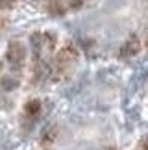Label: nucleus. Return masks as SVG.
I'll list each match as a JSON object with an SVG mask.
<instances>
[{"mask_svg":"<svg viewBox=\"0 0 148 150\" xmlns=\"http://www.w3.org/2000/svg\"><path fill=\"white\" fill-rule=\"evenodd\" d=\"M78 57H80L78 48L74 47L72 43H67L65 47H61V48L58 50V54H56V57H54V67H56V71H59V72L70 71V69L76 65Z\"/></svg>","mask_w":148,"mask_h":150,"instance_id":"1","label":"nucleus"},{"mask_svg":"<svg viewBox=\"0 0 148 150\" xmlns=\"http://www.w3.org/2000/svg\"><path fill=\"white\" fill-rule=\"evenodd\" d=\"M6 59H8L9 67L13 71L22 69V65L26 61V47L20 41H9L8 48H6Z\"/></svg>","mask_w":148,"mask_h":150,"instance_id":"2","label":"nucleus"},{"mask_svg":"<svg viewBox=\"0 0 148 150\" xmlns=\"http://www.w3.org/2000/svg\"><path fill=\"white\" fill-rule=\"evenodd\" d=\"M141 39L135 35H130L126 41L122 43V47H121V50H118V56L121 57H124V59H130V57H135L141 52Z\"/></svg>","mask_w":148,"mask_h":150,"instance_id":"3","label":"nucleus"},{"mask_svg":"<svg viewBox=\"0 0 148 150\" xmlns=\"http://www.w3.org/2000/svg\"><path fill=\"white\" fill-rule=\"evenodd\" d=\"M41 111H43V104H41V100H39V98H30V100L24 104V108H22L24 117L30 119L32 122H35V120L39 119Z\"/></svg>","mask_w":148,"mask_h":150,"instance_id":"4","label":"nucleus"},{"mask_svg":"<svg viewBox=\"0 0 148 150\" xmlns=\"http://www.w3.org/2000/svg\"><path fill=\"white\" fill-rule=\"evenodd\" d=\"M44 9L54 17H61L65 13L67 6H65L63 0H44Z\"/></svg>","mask_w":148,"mask_h":150,"instance_id":"5","label":"nucleus"},{"mask_svg":"<svg viewBox=\"0 0 148 150\" xmlns=\"http://www.w3.org/2000/svg\"><path fill=\"white\" fill-rule=\"evenodd\" d=\"M56 137H58V126H56V124H50V126H47V128L43 130L41 143H43L44 146H50L56 141Z\"/></svg>","mask_w":148,"mask_h":150,"instance_id":"6","label":"nucleus"},{"mask_svg":"<svg viewBox=\"0 0 148 150\" xmlns=\"http://www.w3.org/2000/svg\"><path fill=\"white\" fill-rule=\"evenodd\" d=\"M17 85H19V80L13 76H4L0 80V87L4 91H13V89H17Z\"/></svg>","mask_w":148,"mask_h":150,"instance_id":"7","label":"nucleus"},{"mask_svg":"<svg viewBox=\"0 0 148 150\" xmlns=\"http://www.w3.org/2000/svg\"><path fill=\"white\" fill-rule=\"evenodd\" d=\"M85 2H87V0H69V8L70 9H78V8H82Z\"/></svg>","mask_w":148,"mask_h":150,"instance_id":"8","label":"nucleus"},{"mask_svg":"<svg viewBox=\"0 0 148 150\" xmlns=\"http://www.w3.org/2000/svg\"><path fill=\"white\" fill-rule=\"evenodd\" d=\"M139 148H141V150H148V134L141 137V141H139Z\"/></svg>","mask_w":148,"mask_h":150,"instance_id":"9","label":"nucleus"},{"mask_svg":"<svg viewBox=\"0 0 148 150\" xmlns=\"http://www.w3.org/2000/svg\"><path fill=\"white\" fill-rule=\"evenodd\" d=\"M15 4V0H0V9H9Z\"/></svg>","mask_w":148,"mask_h":150,"instance_id":"10","label":"nucleus"},{"mask_svg":"<svg viewBox=\"0 0 148 150\" xmlns=\"http://www.w3.org/2000/svg\"><path fill=\"white\" fill-rule=\"evenodd\" d=\"M143 41H144V47L148 48V28H146V32H144V39H143Z\"/></svg>","mask_w":148,"mask_h":150,"instance_id":"11","label":"nucleus"},{"mask_svg":"<svg viewBox=\"0 0 148 150\" xmlns=\"http://www.w3.org/2000/svg\"><path fill=\"white\" fill-rule=\"evenodd\" d=\"M4 26H6V19L0 17V30H4Z\"/></svg>","mask_w":148,"mask_h":150,"instance_id":"12","label":"nucleus"},{"mask_svg":"<svg viewBox=\"0 0 148 150\" xmlns=\"http://www.w3.org/2000/svg\"><path fill=\"white\" fill-rule=\"evenodd\" d=\"M0 71H2V61H0Z\"/></svg>","mask_w":148,"mask_h":150,"instance_id":"13","label":"nucleus"}]
</instances>
